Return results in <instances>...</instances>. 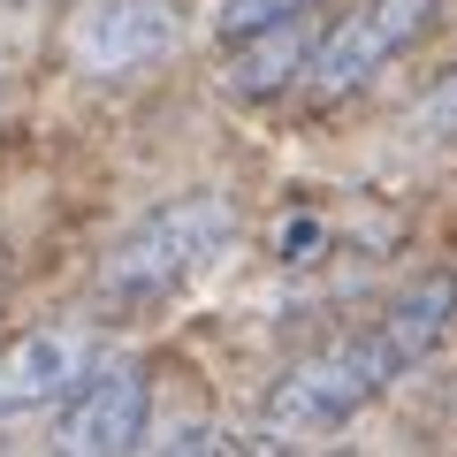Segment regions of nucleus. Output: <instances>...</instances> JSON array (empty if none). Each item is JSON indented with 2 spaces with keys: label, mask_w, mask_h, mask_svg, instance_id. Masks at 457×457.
<instances>
[{
  "label": "nucleus",
  "mask_w": 457,
  "mask_h": 457,
  "mask_svg": "<svg viewBox=\"0 0 457 457\" xmlns=\"http://www.w3.org/2000/svg\"><path fill=\"white\" fill-rule=\"evenodd\" d=\"M336 457H351V450H336Z\"/></svg>",
  "instance_id": "obj_11"
},
{
  "label": "nucleus",
  "mask_w": 457,
  "mask_h": 457,
  "mask_svg": "<svg viewBox=\"0 0 457 457\" xmlns=\"http://www.w3.org/2000/svg\"><path fill=\"white\" fill-rule=\"evenodd\" d=\"M442 8H450V0H359L343 23H328V31L312 38L305 92L320 99V107H328V99L366 92V84H374L396 54H411L427 31H435Z\"/></svg>",
  "instance_id": "obj_3"
},
{
  "label": "nucleus",
  "mask_w": 457,
  "mask_h": 457,
  "mask_svg": "<svg viewBox=\"0 0 457 457\" xmlns=\"http://www.w3.org/2000/svg\"><path fill=\"white\" fill-rule=\"evenodd\" d=\"M161 457H252L245 435H228V427H191V435H176Z\"/></svg>",
  "instance_id": "obj_9"
},
{
  "label": "nucleus",
  "mask_w": 457,
  "mask_h": 457,
  "mask_svg": "<svg viewBox=\"0 0 457 457\" xmlns=\"http://www.w3.org/2000/svg\"><path fill=\"white\" fill-rule=\"evenodd\" d=\"M228 245H237V198L183 191L107 245V260H99V305L107 312H153L176 290H191Z\"/></svg>",
  "instance_id": "obj_2"
},
{
  "label": "nucleus",
  "mask_w": 457,
  "mask_h": 457,
  "mask_svg": "<svg viewBox=\"0 0 457 457\" xmlns=\"http://www.w3.org/2000/svg\"><path fill=\"white\" fill-rule=\"evenodd\" d=\"M153 420V381L137 359H99L62 396V420L46 435V457H137Z\"/></svg>",
  "instance_id": "obj_4"
},
{
  "label": "nucleus",
  "mask_w": 457,
  "mask_h": 457,
  "mask_svg": "<svg viewBox=\"0 0 457 457\" xmlns=\"http://www.w3.org/2000/svg\"><path fill=\"white\" fill-rule=\"evenodd\" d=\"M99 366V336L92 328H31L0 351V420H23L38 404H62L84 374Z\"/></svg>",
  "instance_id": "obj_6"
},
{
  "label": "nucleus",
  "mask_w": 457,
  "mask_h": 457,
  "mask_svg": "<svg viewBox=\"0 0 457 457\" xmlns=\"http://www.w3.org/2000/svg\"><path fill=\"white\" fill-rule=\"evenodd\" d=\"M275 457H282V450H275Z\"/></svg>",
  "instance_id": "obj_12"
},
{
  "label": "nucleus",
  "mask_w": 457,
  "mask_h": 457,
  "mask_svg": "<svg viewBox=\"0 0 457 457\" xmlns=\"http://www.w3.org/2000/svg\"><path fill=\"white\" fill-rule=\"evenodd\" d=\"M183 46V8L176 0H77L62 31V54L84 77H137Z\"/></svg>",
  "instance_id": "obj_5"
},
{
  "label": "nucleus",
  "mask_w": 457,
  "mask_h": 457,
  "mask_svg": "<svg viewBox=\"0 0 457 457\" xmlns=\"http://www.w3.org/2000/svg\"><path fill=\"white\" fill-rule=\"evenodd\" d=\"M8 8H31V0H8Z\"/></svg>",
  "instance_id": "obj_10"
},
{
  "label": "nucleus",
  "mask_w": 457,
  "mask_h": 457,
  "mask_svg": "<svg viewBox=\"0 0 457 457\" xmlns=\"http://www.w3.org/2000/svg\"><path fill=\"white\" fill-rule=\"evenodd\" d=\"M312 62V8H297V16L267 23V31L237 38V62H228V92L237 99H275L290 92L297 77H305Z\"/></svg>",
  "instance_id": "obj_7"
},
{
  "label": "nucleus",
  "mask_w": 457,
  "mask_h": 457,
  "mask_svg": "<svg viewBox=\"0 0 457 457\" xmlns=\"http://www.w3.org/2000/svg\"><path fill=\"white\" fill-rule=\"evenodd\" d=\"M297 8H312V0H221V16H213V31L237 46V38H252V31H267V23H282V16H297Z\"/></svg>",
  "instance_id": "obj_8"
},
{
  "label": "nucleus",
  "mask_w": 457,
  "mask_h": 457,
  "mask_svg": "<svg viewBox=\"0 0 457 457\" xmlns=\"http://www.w3.org/2000/svg\"><path fill=\"white\" fill-rule=\"evenodd\" d=\"M450 320H457V275H420L411 290H396L366 328H351L343 343L297 359L290 374L267 389V427H282V435L343 427L359 404H374L381 389H396V381L450 336Z\"/></svg>",
  "instance_id": "obj_1"
}]
</instances>
